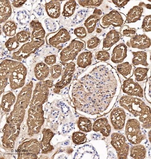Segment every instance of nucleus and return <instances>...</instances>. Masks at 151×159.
<instances>
[{"label": "nucleus", "mask_w": 151, "mask_h": 159, "mask_svg": "<svg viewBox=\"0 0 151 159\" xmlns=\"http://www.w3.org/2000/svg\"><path fill=\"white\" fill-rule=\"evenodd\" d=\"M96 67L74 83L72 101L77 111L87 118L100 117L111 111L120 92L116 70L110 66Z\"/></svg>", "instance_id": "nucleus-1"}, {"label": "nucleus", "mask_w": 151, "mask_h": 159, "mask_svg": "<svg viewBox=\"0 0 151 159\" xmlns=\"http://www.w3.org/2000/svg\"><path fill=\"white\" fill-rule=\"evenodd\" d=\"M0 69L1 93L7 85L8 79L13 89L23 86L27 70L22 63L5 59L1 62Z\"/></svg>", "instance_id": "nucleus-2"}, {"label": "nucleus", "mask_w": 151, "mask_h": 159, "mask_svg": "<svg viewBox=\"0 0 151 159\" xmlns=\"http://www.w3.org/2000/svg\"><path fill=\"white\" fill-rule=\"evenodd\" d=\"M119 103L135 117H139L143 127L147 129H151V109L141 99L126 95L121 98Z\"/></svg>", "instance_id": "nucleus-3"}, {"label": "nucleus", "mask_w": 151, "mask_h": 159, "mask_svg": "<svg viewBox=\"0 0 151 159\" xmlns=\"http://www.w3.org/2000/svg\"><path fill=\"white\" fill-rule=\"evenodd\" d=\"M125 135L129 142L133 145L140 144L147 138L141 130L140 122L135 119H130L125 127Z\"/></svg>", "instance_id": "nucleus-4"}, {"label": "nucleus", "mask_w": 151, "mask_h": 159, "mask_svg": "<svg viewBox=\"0 0 151 159\" xmlns=\"http://www.w3.org/2000/svg\"><path fill=\"white\" fill-rule=\"evenodd\" d=\"M85 48V43L81 39L73 40L69 45L64 48L60 53V59L62 63L72 62L80 52Z\"/></svg>", "instance_id": "nucleus-5"}, {"label": "nucleus", "mask_w": 151, "mask_h": 159, "mask_svg": "<svg viewBox=\"0 0 151 159\" xmlns=\"http://www.w3.org/2000/svg\"><path fill=\"white\" fill-rule=\"evenodd\" d=\"M126 21V16L125 15L116 10H112L101 17L99 24L101 27L105 29L111 25L116 27H122Z\"/></svg>", "instance_id": "nucleus-6"}, {"label": "nucleus", "mask_w": 151, "mask_h": 159, "mask_svg": "<svg viewBox=\"0 0 151 159\" xmlns=\"http://www.w3.org/2000/svg\"><path fill=\"white\" fill-rule=\"evenodd\" d=\"M32 86L33 83L31 81L20 93L14 110L12 112L13 117H20L23 116L25 109L27 107L31 98Z\"/></svg>", "instance_id": "nucleus-7"}, {"label": "nucleus", "mask_w": 151, "mask_h": 159, "mask_svg": "<svg viewBox=\"0 0 151 159\" xmlns=\"http://www.w3.org/2000/svg\"><path fill=\"white\" fill-rule=\"evenodd\" d=\"M111 143L116 151L119 159H127L130 150L126 138L119 133H113L111 136Z\"/></svg>", "instance_id": "nucleus-8"}, {"label": "nucleus", "mask_w": 151, "mask_h": 159, "mask_svg": "<svg viewBox=\"0 0 151 159\" xmlns=\"http://www.w3.org/2000/svg\"><path fill=\"white\" fill-rule=\"evenodd\" d=\"M71 36L66 29L62 28L54 32L48 34L46 37V41L48 45L52 46L61 50L62 47L59 46L70 40Z\"/></svg>", "instance_id": "nucleus-9"}, {"label": "nucleus", "mask_w": 151, "mask_h": 159, "mask_svg": "<svg viewBox=\"0 0 151 159\" xmlns=\"http://www.w3.org/2000/svg\"><path fill=\"white\" fill-rule=\"evenodd\" d=\"M44 39L31 40V42L25 43L18 50L13 54V57L17 61H21L23 59L28 57L34 53L40 47L44 44Z\"/></svg>", "instance_id": "nucleus-10"}, {"label": "nucleus", "mask_w": 151, "mask_h": 159, "mask_svg": "<svg viewBox=\"0 0 151 159\" xmlns=\"http://www.w3.org/2000/svg\"><path fill=\"white\" fill-rule=\"evenodd\" d=\"M52 86L53 81L51 80L41 81L37 84L34 90L31 107L41 106L48 96V87H51Z\"/></svg>", "instance_id": "nucleus-11"}, {"label": "nucleus", "mask_w": 151, "mask_h": 159, "mask_svg": "<svg viewBox=\"0 0 151 159\" xmlns=\"http://www.w3.org/2000/svg\"><path fill=\"white\" fill-rule=\"evenodd\" d=\"M126 117V115L123 108L117 107L113 109L110 113V122L115 130H120L124 128Z\"/></svg>", "instance_id": "nucleus-12"}, {"label": "nucleus", "mask_w": 151, "mask_h": 159, "mask_svg": "<svg viewBox=\"0 0 151 159\" xmlns=\"http://www.w3.org/2000/svg\"><path fill=\"white\" fill-rule=\"evenodd\" d=\"M62 64L65 67L63 69L61 80L57 84L55 87L59 92L71 82L75 70V64L73 62Z\"/></svg>", "instance_id": "nucleus-13"}, {"label": "nucleus", "mask_w": 151, "mask_h": 159, "mask_svg": "<svg viewBox=\"0 0 151 159\" xmlns=\"http://www.w3.org/2000/svg\"><path fill=\"white\" fill-rule=\"evenodd\" d=\"M123 92L127 95L143 98V90L138 82L132 78L127 79L123 82L122 86Z\"/></svg>", "instance_id": "nucleus-14"}, {"label": "nucleus", "mask_w": 151, "mask_h": 159, "mask_svg": "<svg viewBox=\"0 0 151 159\" xmlns=\"http://www.w3.org/2000/svg\"><path fill=\"white\" fill-rule=\"evenodd\" d=\"M130 43L132 48L144 49L150 47L151 41L145 34L135 35L130 39Z\"/></svg>", "instance_id": "nucleus-15"}, {"label": "nucleus", "mask_w": 151, "mask_h": 159, "mask_svg": "<svg viewBox=\"0 0 151 159\" xmlns=\"http://www.w3.org/2000/svg\"><path fill=\"white\" fill-rule=\"evenodd\" d=\"M122 35L120 32L115 30H112L108 32L104 39L103 50L109 51L114 44L117 43L121 38Z\"/></svg>", "instance_id": "nucleus-16"}, {"label": "nucleus", "mask_w": 151, "mask_h": 159, "mask_svg": "<svg viewBox=\"0 0 151 159\" xmlns=\"http://www.w3.org/2000/svg\"><path fill=\"white\" fill-rule=\"evenodd\" d=\"M93 130L95 132H100L104 137H108L111 132V127L107 118H101L94 122Z\"/></svg>", "instance_id": "nucleus-17"}, {"label": "nucleus", "mask_w": 151, "mask_h": 159, "mask_svg": "<svg viewBox=\"0 0 151 159\" xmlns=\"http://www.w3.org/2000/svg\"><path fill=\"white\" fill-rule=\"evenodd\" d=\"M127 47L123 43H120L113 49L112 61L115 63H122L127 57Z\"/></svg>", "instance_id": "nucleus-18"}, {"label": "nucleus", "mask_w": 151, "mask_h": 159, "mask_svg": "<svg viewBox=\"0 0 151 159\" xmlns=\"http://www.w3.org/2000/svg\"><path fill=\"white\" fill-rule=\"evenodd\" d=\"M30 26L33 29L31 40H39L45 38L46 32L41 23L38 21L33 20L30 23Z\"/></svg>", "instance_id": "nucleus-19"}, {"label": "nucleus", "mask_w": 151, "mask_h": 159, "mask_svg": "<svg viewBox=\"0 0 151 159\" xmlns=\"http://www.w3.org/2000/svg\"><path fill=\"white\" fill-rule=\"evenodd\" d=\"M45 9L48 16L57 19L60 16L61 3L57 1H51L45 4Z\"/></svg>", "instance_id": "nucleus-20"}, {"label": "nucleus", "mask_w": 151, "mask_h": 159, "mask_svg": "<svg viewBox=\"0 0 151 159\" xmlns=\"http://www.w3.org/2000/svg\"><path fill=\"white\" fill-rule=\"evenodd\" d=\"M49 72V68L48 65L43 62L37 63L34 68L35 76L40 81L44 80L48 76Z\"/></svg>", "instance_id": "nucleus-21"}, {"label": "nucleus", "mask_w": 151, "mask_h": 159, "mask_svg": "<svg viewBox=\"0 0 151 159\" xmlns=\"http://www.w3.org/2000/svg\"><path fill=\"white\" fill-rule=\"evenodd\" d=\"M93 56L92 53L89 51H84L80 53L77 61L78 66L80 68H85L92 64Z\"/></svg>", "instance_id": "nucleus-22"}, {"label": "nucleus", "mask_w": 151, "mask_h": 159, "mask_svg": "<svg viewBox=\"0 0 151 159\" xmlns=\"http://www.w3.org/2000/svg\"><path fill=\"white\" fill-rule=\"evenodd\" d=\"M1 7V24L6 22L11 16L12 8L11 2L7 0H2L0 1Z\"/></svg>", "instance_id": "nucleus-23"}, {"label": "nucleus", "mask_w": 151, "mask_h": 159, "mask_svg": "<svg viewBox=\"0 0 151 159\" xmlns=\"http://www.w3.org/2000/svg\"><path fill=\"white\" fill-rule=\"evenodd\" d=\"M135 66L128 62L119 64L117 66L118 72L125 78L128 79L131 77L134 73Z\"/></svg>", "instance_id": "nucleus-24"}, {"label": "nucleus", "mask_w": 151, "mask_h": 159, "mask_svg": "<svg viewBox=\"0 0 151 159\" xmlns=\"http://www.w3.org/2000/svg\"><path fill=\"white\" fill-rule=\"evenodd\" d=\"M143 8L138 6L134 7L128 13L126 23H135L139 20L143 12Z\"/></svg>", "instance_id": "nucleus-25"}, {"label": "nucleus", "mask_w": 151, "mask_h": 159, "mask_svg": "<svg viewBox=\"0 0 151 159\" xmlns=\"http://www.w3.org/2000/svg\"><path fill=\"white\" fill-rule=\"evenodd\" d=\"M146 149L142 144L134 145L130 150V156L134 159H144L146 157Z\"/></svg>", "instance_id": "nucleus-26"}, {"label": "nucleus", "mask_w": 151, "mask_h": 159, "mask_svg": "<svg viewBox=\"0 0 151 159\" xmlns=\"http://www.w3.org/2000/svg\"><path fill=\"white\" fill-rule=\"evenodd\" d=\"M133 58L132 59V64L134 66L142 65L145 66H148L149 64L147 61V52L144 51L132 52Z\"/></svg>", "instance_id": "nucleus-27"}, {"label": "nucleus", "mask_w": 151, "mask_h": 159, "mask_svg": "<svg viewBox=\"0 0 151 159\" xmlns=\"http://www.w3.org/2000/svg\"><path fill=\"white\" fill-rule=\"evenodd\" d=\"M100 18V16L93 14L85 20L84 25L89 34H91L94 31Z\"/></svg>", "instance_id": "nucleus-28"}, {"label": "nucleus", "mask_w": 151, "mask_h": 159, "mask_svg": "<svg viewBox=\"0 0 151 159\" xmlns=\"http://www.w3.org/2000/svg\"><path fill=\"white\" fill-rule=\"evenodd\" d=\"M78 126L80 130L85 133L91 131L93 128L91 121L85 117H80L79 118Z\"/></svg>", "instance_id": "nucleus-29"}, {"label": "nucleus", "mask_w": 151, "mask_h": 159, "mask_svg": "<svg viewBox=\"0 0 151 159\" xmlns=\"http://www.w3.org/2000/svg\"><path fill=\"white\" fill-rule=\"evenodd\" d=\"M77 4L76 1L70 0L65 3L63 7L62 16L65 17H70L73 16L76 9Z\"/></svg>", "instance_id": "nucleus-30"}, {"label": "nucleus", "mask_w": 151, "mask_h": 159, "mask_svg": "<svg viewBox=\"0 0 151 159\" xmlns=\"http://www.w3.org/2000/svg\"><path fill=\"white\" fill-rule=\"evenodd\" d=\"M17 26L14 21L9 20L5 23L2 27V31L6 35L12 37L16 34Z\"/></svg>", "instance_id": "nucleus-31"}, {"label": "nucleus", "mask_w": 151, "mask_h": 159, "mask_svg": "<svg viewBox=\"0 0 151 159\" xmlns=\"http://www.w3.org/2000/svg\"><path fill=\"white\" fill-rule=\"evenodd\" d=\"M16 100L13 94L9 93L6 94L3 97L2 107L4 110L7 112H9L11 106L14 102Z\"/></svg>", "instance_id": "nucleus-32"}, {"label": "nucleus", "mask_w": 151, "mask_h": 159, "mask_svg": "<svg viewBox=\"0 0 151 159\" xmlns=\"http://www.w3.org/2000/svg\"><path fill=\"white\" fill-rule=\"evenodd\" d=\"M77 2L80 6L87 8H94L99 7L103 1L101 0H85V1H78Z\"/></svg>", "instance_id": "nucleus-33"}, {"label": "nucleus", "mask_w": 151, "mask_h": 159, "mask_svg": "<svg viewBox=\"0 0 151 159\" xmlns=\"http://www.w3.org/2000/svg\"><path fill=\"white\" fill-rule=\"evenodd\" d=\"M149 70L148 68L138 67L135 69L134 74L135 80L138 82L142 81L147 78Z\"/></svg>", "instance_id": "nucleus-34"}, {"label": "nucleus", "mask_w": 151, "mask_h": 159, "mask_svg": "<svg viewBox=\"0 0 151 159\" xmlns=\"http://www.w3.org/2000/svg\"><path fill=\"white\" fill-rule=\"evenodd\" d=\"M72 139L73 143L76 145H80L86 143L87 141L86 137L85 134L80 132L74 133Z\"/></svg>", "instance_id": "nucleus-35"}, {"label": "nucleus", "mask_w": 151, "mask_h": 159, "mask_svg": "<svg viewBox=\"0 0 151 159\" xmlns=\"http://www.w3.org/2000/svg\"><path fill=\"white\" fill-rule=\"evenodd\" d=\"M137 30L135 28H130L128 26L124 25L120 29V33L123 36L132 38L135 35Z\"/></svg>", "instance_id": "nucleus-36"}, {"label": "nucleus", "mask_w": 151, "mask_h": 159, "mask_svg": "<svg viewBox=\"0 0 151 159\" xmlns=\"http://www.w3.org/2000/svg\"><path fill=\"white\" fill-rule=\"evenodd\" d=\"M100 43V40L97 37H92L85 43V48L89 51L92 50L96 48Z\"/></svg>", "instance_id": "nucleus-37"}, {"label": "nucleus", "mask_w": 151, "mask_h": 159, "mask_svg": "<svg viewBox=\"0 0 151 159\" xmlns=\"http://www.w3.org/2000/svg\"><path fill=\"white\" fill-rule=\"evenodd\" d=\"M50 73L54 79H57L62 75L63 71L62 65L57 64L49 68Z\"/></svg>", "instance_id": "nucleus-38"}, {"label": "nucleus", "mask_w": 151, "mask_h": 159, "mask_svg": "<svg viewBox=\"0 0 151 159\" xmlns=\"http://www.w3.org/2000/svg\"><path fill=\"white\" fill-rule=\"evenodd\" d=\"M5 46L9 52L15 50L19 46V42L16 36L9 38L5 43Z\"/></svg>", "instance_id": "nucleus-39"}, {"label": "nucleus", "mask_w": 151, "mask_h": 159, "mask_svg": "<svg viewBox=\"0 0 151 159\" xmlns=\"http://www.w3.org/2000/svg\"><path fill=\"white\" fill-rule=\"evenodd\" d=\"M95 57L97 61H106L110 59V55L107 51H99L95 53Z\"/></svg>", "instance_id": "nucleus-40"}, {"label": "nucleus", "mask_w": 151, "mask_h": 159, "mask_svg": "<svg viewBox=\"0 0 151 159\" xmlns=\"http://www.w3.org/2000/svg\"><path fill=\"white\" fill-rule=\"evenodd\" d=\"M31 35L29 31H22L17 33L16 36L19 43H24L28 41Z\"/></svg>", "instance_id": "nucleus-41"}, {"label": "nucleus", "mask_w": 151, "mask_h": 159, "mask_svg": "<svg viewBox=\"0 0 151 159\" xmlns=\"http://www.w3.org/2000/svg\"><path fill=\"white\" fill-rule=\"evenodd\" d=\"M74 32L78 38L82 39L86 37L88 32L85 27H80L75 29Z\"/></svg>", "instance_id": "nucleus-42"}, {"label": "nucleus", "mask_w": 151, "mask_h": 159, "mask_svg": "<svg viewBox=\"0 0 151 159\" xmlns=\"http://www.w3.org/2000/svg\"><path fill=\"white\" fill-rule=\"evenodd\" d=\"M142 27L144 32L151 31V15H149L144 18Z\"/></svg>", "instance_id": "nucleus-43"}, {"label": "nucleus", "mask_w": 151, "mask_h": 159, "mask_svg": "<svg viewBox=\"0 0 151 159\" xmlns=\"http://www.w3.org/2000/svg\"><path fill=\"white\" fill-rule=\"evenodd\" d=\"M44 62L48 65L52 66L56 63L57 57L55 55L47 56L45 58Z\"/></svg>", "instance_id": "nucleus-44"}, {"label": "nucleus", "mask_w": 151, "mask_h": 159, "mask_svg": "<svg viewBox=\"0 0 151 159\" xmlns=\"http://www.w3.org/2000/svg\"><path fill=\"white\" fill-rule=\"evenodd\" d=\"M112 2L119 8H122L125 6L129 1H112Z\"/></svg>", "instance_id": "nucleus-45"}, {"label": "nucleus", "mask_w": 151, "mask_h": 159, "mask_svg": "<svg viewBox=\"0 0 151 159\" xmlns=\"http://www.w3.org/2000/svg\"><path fill=\"white\" fill-rule=\"evenodd\" d=\"M27 1L23 0V1H14L12 5L14 7L18 8L21 7Z\"/></svg>", "instance_id": "nucleus-46"}, {"label": "nucleus", "mask_w": 151, "mask_h": 159, "mask_svg": "<svg viewBox=\"0 0 151 159\" xmlns=\"http://www.w3.org/2000/svg\"><path fill=\"white\" fill-rule=\"evenodd\" d=\"M102 14L103 12L102 10L96 9H94L93 14L95 15V16H102Z\"/></svg>", "instance_id": "nucleus-47"}, {"label": "nucleus", "mask_w": 151, "mask_h": 159, "mask_svg": "<svg viewBox=\"0 0 151 159\" xmlns=\"http://www.w3.org/2000/svg\"><path fill=\"white\" fill-rule=\"evenodd\" d=\"M138 6L142 7H144L148 9H151V5L150 4H146L144 2H140Z\"/></svg>", "instance_id": "nucleus-48"}, {"label": "nucleus", "mask_w": 151, "mask_h": 159, "mask_svg": "<svg viewBox=\"0 0 151 159\" xmlns=\"http://www.w3.org/2000/svg\"><path fill=\"white\" fill-rule=\"evenodd\" d=\"M148 136L149 142L151 143V129L148 132Z\"/></svg>", "instance_id": "nucleus-49"}, {"label": "nucleus", "mask_w": 151, "mask_h": 159, "mask_svg": "<svg viewBox=\"0 0 151 159\" xmlns=\"http://www.w3.org/2000/svg\"><path fill=\"white\" fill-rule=\"evenodd\" d=\"M102 30L99 28H98L96 30V32L98 34L101 33L102 32Z\"/></svg>", "instance_id": "nucleus-50"}, {"label": "nucleus", "mask_w": 151, "mask_h": 159, "mask_svg": "<svg viewBox=\"0 0 151 159\" xmlns=\"http://www.w3.org/2000/svg\"><path fill=\"white\" fill-rule=\"evenodd\" d=\"M127 45L129 47H130V43H129L128 42L127 43Z\"/></svg>", "instance_id": "nucleus-51"}, {"label": "nucleus", "mask_w": 151, "mask_h": 159, "mask_svg": "<svg viewBox=\"0 0 151 159\" xmlns=\"http://www.w3.org/2000/svg\"><path fill=\"white\" fill-rule=\"evenodd\" d=\"M150 61H151V52H150Z\"/></svg>", "instance_id": "nucleus-52"}, {"label": "nucleus", "mask_w": 151, "mask_h": 159, "mask_svg": "<svg viewBox=\"0 0 151 159\" xmlns=\"http://www.w3.org/2000/svg\"><path fill=\"white\" fill-rule=\"evenodd\" d=\"M149 1L151 2V1Z\"/></svg>", "instance_id": "nucleus-53"}]
</instances>
